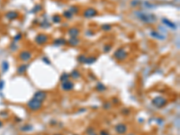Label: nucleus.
<instances>
[{
	"label": "nucleus",
	"mask_w": 180,
	"mask_h": 135,
	"mask_svg": "<svg viewBox=\"0 0 180 135\" xmlns=\"http://www.w3.org/2000/svg\"><path fill=\"white\" fill-rule=\"evenodd\" d=\"M135 17L137 18L138 20H140L141 22L142 23H145V24H155L158 20L157 18L156 15L152 13H148V12H145V11H141V10H138V11H135L134 13Z\"/></svg>",
	"instance_id": "nucleus-1"
},
{
	"label": "nucleus",
	"mask_w": 180,
	"mask_h": 135,
	"mask_svg": "<svg viewBox=\"0 0 180 135\" xmlns=\"http://www.w3.org/2000/svg\"><path fill=\"white\" fill-rule=\"evenodd\" d=\"M151 104L157 108H163L164 106L167 105V100L164 97L159 96V97H156L155 98H153L152 101H151Z\"/></svg>",
	"instance_id": "nucleus-2"
},
{
	"label": "nucleus",
	"mask_w": 180,
	"mask_h": 135,
	"mask_svg": "<svg viewBox=\"0 0 180 135\" xmlns=\"http://www.w3.org/2000/svg\"><path fill=\"white\" fill-rule=\"evenodd\" d=\"M127 56H128V52H126V50L123 47H121L119 48V49H117L114 53V58L117 60H120V61H123V60L127 58Z\"/></svg>",
	"instance_id": "nucleus-3"
},
{
	"label": "nucleus",
	"mask_w": 180,
	"mask_h": 135,
	"mask_svg": "<svg viewBox=\"0 0 180 135\" xmlns=\"http://www.w3.org/2000/svg\"><path fill=\"white\" fill-rule=\"evenodd\" d=\"M41 106H42V103L33 98H32L27 103V107L32 111H38L41 109Z\"/></svg>",
	"instance_id": "nucleus-4"
},
{
	"label": "nucleus",
	"mask_w": 180,
	"mask_h": 135,
	"mask_svg": "<svg viewBox=\"0 0 180 135\" xmlns=\"http://www.w3.org/2000/svg\"><path fill=\"white\" fill-rule=\"evenodd\" d=\"M34 41L38 45H43L49 41V36L45 33H39L36 35Z\"/></svg>",
	"instance_id": "nucleus-5"
},
{
	"label": "nucleus",
	"mask_w": 180,
	"mask_h": 135,
	"mask_svg": "<svg viewBox=\"0 0 180 135\" xmlns=\"http://www.w3.org/2000/svg\"><path fill=\"white\" fill-rule=\"evenodd\" d=\"M97 15H98L97 10L95 8H92V7L86 8L83 13V15L85 18H93L95 17V16H97Z\"/></svg>",
	"instance_id": "nucleus-6"
},
{
	"label": "nucleus",
	"mask_w": 180,
	"mask_h": 135,
	"mask_svg": "<svg viewBox=\"0 0 180 135\" xmlns=\"http://www.w3.org/2000/svg\"><path fill=\"white\" fill-rule=\"evenodd\" d=\"M32 54L31 52L29 51H23V52H20L19 54V58L22 61H24V62H27L29 60L32 59Z\"/></svg>",
	"instance_id": "nucleus-7"
},
{
	"label": "nucleus",
	"mask_w": 180,
	"mask_h": 135,
	"mask_svg": "<svg viewBox=\"0 0 180 135\" xmlns=\"http://www.w3.org/2000/svg\"><path fill=\"white\" fill-rule=\"evenodd\" d=\"M46 97H47V93L45 92V91H42V90H40V91H37V92L33 95V97H32V98L36 99V100L40 101V102L42 103L43 101L46 99Z\"/></svg>",
	"instance_id": "nucleus-8"
},
{
	"label": "nucleus",
	"mask_w": 180,
	"mask_h": 135,
	"mask_svg": "<svg viewBox=\"0 0 180 135\" xmlns=\"http://www.w3.org/2000/svg\"><path fill=\"white\" fill-rule=\"evenodd\" d=\"M61 88L64 91H71L74 88V83L71 80H66V81L61 82Z\"/></svg>",
	"instance_id": "nucleus-9"
},
{
	"label": "nucleus",
	"mask_w": 180,
	"mask_h": 135,
	"mask_svg": "<svg viewBox=\"0 0 180 135\" xmlns=\"http://www.w3.org/2000/svg\"><path fill=\"white\" fill-rule=\"evenodd\" d=\"M114 129L118 134H124L127 132V126L123 123H119V124L115 125Z\"/></svg>",
	"instance_id": "nucleus-10"
},
{
	"label": "nucleus",
	"mask_w": 180,
	"mask_h": 135,
	"mask_svg": "<svg viewBox=\"0 0 180 135\" xmlns=\"http://www.w3.org/2000/svg\"><path fill=\"white\" fill-rule=\"evenodd\" d=\"M150 36L157 40H159V41H164L166 39V35L162 34L161 32H158V31H151L150 32Z\"/></svg>",
	"instance_id": "nucleus-11"
},
{
	"label": "nucleus",
	"mask_w": 180,
	"mask_h": 135,
	"mask_svg": "<svg viewBox=\"0 0 180 135\" xmlns=\"http://www.w3.org/2000/svg\"><path fill=\"white\" fill-rule=\"evenodd\" d=\"M161 22H162V24H164V25L170 28V29H173V30H176V24H175V23H173L172 21H170V20H168L167 18H162Z\"/></svg>",
	"instance_id": "nucleus-12"
},
{
	"label": "nucleus",
	"mask_w": 180,
	"mask_h": 135,
	"mask_svg": "<svg viewBox=\"0 0 180 135\" xmlns=\"http://www.w3.org/2000/svg\"><path fill=\"white\" fill-rule=\"evenodd\" d=\"M68 34L70 37H78V35L80 34V31L77 27H71L68 31Z\"/></svg>",
	"instance_id": "nucleus-13"
},
{
	"label": "nucleus",
	"mask_w": 180,
	"mask_h": 135,
	"mask_svg": "<svg viewBox=\"0 0 180 135\" xmlns=\"http://www.w3.org/2000/svg\"><path fill=\"white\" fill-rule=\"evenodd\" d=\"M52 44H53L54 46H56V47H59V46H64V45L67 44V41H66V39H64V38H58L52 41Z\"/></svg>",
	"instance_id": "nucleus-14"
},
{
	"label": "nucleus",
	"mask_w": 180,
	"mask_h": 135,
	"mask_svg": "<svg viewBox=\"0 0 180 135\" xmlns=\"http://www.w3.org/2000/svg\"><path fill=\"white\" fill-rule=\"evenodd\" d=\"M67 43H69L72 47H76V46H77L80 43V40L77 37H70V39L67 41Z\"/></svg>",
	"instance_id": "nucleus-15"
},
{
	"label": "nucleus",
	"mask_w": 180,
	"mask_h": 135,
	"mask_svg": "<svg viewBox=\"0 0 180 135\" xmlns=\"http://www.w3.org/2000/svg\"><path fill=\"white\" fill-rule=\"evenodd\" d=\"M18 16H19V14L17 12H15V11H11V12L7 14V17L9 20H15L16 18H18Z\"/></svg>",
	"instance_id": "nucleus-16"
},
{
	"label": "nucleus",
	"mask_w": 180,
	"mask_h": 135,
	"mask_svg": "<svg viewBox=\"0 0 180 135\" xmlns=\"http://www.w3.org/2000/svg\"><path fill=\"white\" fill-rule=\"evenodd\" d=\"M97 60V57H95V56H91V57H86V60H85V64H93V63H95L96 61Z\"/></svg>",
	"instance_id": "nucleus-17"
},
{
	"label": "nucleus",
	"mask_w": 180,
	"mask_h": 135,
	"mask_svg": "<svg viewBox=\"0 0 180 135\" xmlns=\"http://www.w3.org/2000/svg\"><path fill=\"white\" fill-rule=\"evenodd\" d=\"M70 77H72V78H74V79H78V78H80V77H81V74H80L79 71L77 70H73L72 72L70 73Z\"/></svg>",
	"instance_id": "nucleus-18"
},
{
	"label": "nucleus",
	"mask_w": 180,
	"mask_h": 135,
	"mask_svg": "<svg viewBox=\"0 0 180 135\" xmlns=\"http://www.w3.org/2000/svg\"><path fill=\"white\" fill-rule=\"evenodd\" d=\"M96 88H97V90L98 91V92H104V91L106 90V86H105L103 83H101V82H98V83H97Z\"/></svg>",
	"instance_id": "nucleus-19"
},
{
	"label": "nucleus",
	"mask_w": 180,
	"mask_h": 135,
	"mask_svg": "<svg viewBox=\"0 0 180 135\" xmlns=\"http://www.w3.org/2000/svg\"><path fill=\"white\" fill-rule=\"evenodd\" d=\"M28 67H29V65L27 64H24V65H21V66L18 68L17 69V72L19 73V74H24V72H25L26 70H27Z\"/></svg>",
	"instance_id": "nucleus-20"
},
{
	"label": "nucleus",
	"mask_w": 180,
	"mask_h": 135,
	"mask_svg": "<svg viewBox=\"0 0 180 135\" xmlns=\"http://www.w3.org/2000/svg\"><path fill=\"white\" fill-rule=\"evenodd\" d=\"M41 10H42V6H41V5H40V4L35 5L34 7H33V8L32 9V11H31V13L36 14V13H38V12H40Z\"/></svg>",
	"instance_id": "nucleus-21"
},
{
	"label": "nucleus",
	"mask_w": 180,
	"mask_h": 135,
	"mask_svg": "<svg viewBox=\"0 0 180 135\" xmlns=\"http://www.w3.org/2000/svg\"><path fill=\"white\" fill-rule=\"evenodd\" d=\"M40 27L42 28V29H48V28L51 27V24H50L47 20H44V21H42L41 24H40Z\"/></svg>",
	"instance_id": "nucleus-22"
},
{
	"label": "nucleus",
	"mask_w": 180,
	"mask_h": 135,
	"mask_svg": "<svg viewBox=\"0 0 180 135\" xmlns=\"http://www.w3.org/2000/svg\"><path fill=\"white\" fill-rule=\"evenodd\" d=\"M68 10L72 14H78V12H79V7H76V6H71Z\"/></svg>",
	"instance_id": "nucleus-23"
},
{
	"label": "nucleus",
	"mask_w": 180,
	"mask_h": 135,
	"mask_svg": "<svg viewBox=\"0 0 180 135\" xmlns=\"http://www.w3.org/2000/svg\"><path fill=\"white\" fill-rule=\"evenodd\" d=\"M63 17H65L66 19H71L73 16V14L70 13L69 10H65L64 12H63Z\"/></svg>",
	"instance_id": "nucleus-24"
},
{
	"label": "nucleus",
	"mask_w": 180,
	"mask_h": 135,
	"mask_svg": "<svg viewBox=\"0 0 180 135\" xmlns=\"http://www.w3.org/2000/svg\"><path fill=\"white\" fill-rule=\"evenodd\" d=\"M52 22H53L54 24H59L61 22V16L59 15H55L52 16Z\"/></svg>",
	"instance_id": "nucleus-25"
},
{
	"label": "nucleus",
	"mask_w": 180,
	"mask_h": 135,
	"mask_svg": "<svg viewBox=\"0 0 180 135\" xmlns=\"http://www.w3.org/2000/svg\"><path fill=\"white\" fill-rule=\"evenodd\" d=\"M70 77V74L69 73H63L62 75L60 76V81H66V80H69V78Z\"/></svg>",
	"instance_id": "nucleus-26"
},
{
	"label": "nucleus",
	"mask_w": 180,
	"mask_h": 135,
	"mask_svg": "<svg viewBox=\"0 0 180 135\" xmlns=\"http://www.w3.org/2000/svg\"><path fill=\"white\" fill-rule=\"evenodd\" d=\"M142 4V3L141 0H132V1L131 2V7H139V6H141Z\"/></svg>",
	"instance_id": "nucleus-27"
},
{
	"label": "nucleus",
	"mask_w": 180,
	"mask_h": 135,
	"mask_svg": "<svg viewBox=\"0 0 180 135\" xmlns=\"http://www.w3.org/2000/svg\"><path fill=\"white\" fill-rule=\"evenodd\" d=\"M101 29H102L103 31H105V32H109V31L112 29V25L109 24H103V25L101 26Z\"/></svg>",
	"instance_id": "nucleus-28"
},
{
	"label": "nucleus",
	"mask_w": 180,
	"mask_h": 135,
	"mask_svg": "<svg viewBox=\"0 0 180 135\" xmlns=\"http://www.w3.org/2000/svg\"><path fill=\"white\" fill-rule=\"evenodd\" d=\"M86 55H83V54H81V55H79L78 57H77V61L80 63H84L85 62V60H86Z\"/></svg>",
	"instance_id": "nucleus-29"
},
{
	"label": "nucleus",
	"mask_w": 180,
	"mask_h": 135,
	"mask_svg": "<svg viewBox=\"0 0 180 135\" xmlns=\"http://www.w3.org/2000/svg\"><path fill=\"white\" fill-rule=\"evenodd\" d=\"M112 49V45L111 44H105L104 46V52H109Z\"/></svg>",
	"instance_id": "nucleus-30"
},
{
	"label": "nucleus",
	"mask_w": 180,
	"mask_h": 135,
	"mask_svg": "<svg viewBox=\"0 0 180 135\" xmlns=\"http://www.w3.org/2000/svg\"><path fill=\"white\" fill-rule=\"evenodd\" d=\"M22 130H23V131H31V130H32V126H31L30 124H27L24 127H23Z\"/></svg>",
	"instance_id": "nucleus-31"
},
{
	"label": "nucleus",
	"mask_w": 180,
	"mask_h": 135,
	"mask_svg": "<svg viewBox=\"0 0 180 135\" xmlns=\"http://www.w3.org/2000/svg\"><path fill=\"white\" fill-rule=\"evenodd\" d=\"M144 6H145L146 7H148L149 9L152 8V7H155L154 5H151L150 2H144Z\"/></svg>",
	"instance_id": "nucleus-32"
},
{
	"label": "nucleus",
	"mask_w": 180,
	"mask_h": 135,
	"mask_svg": "<svg viewBox=\"0 0 180 135\" xmlns=\"http://www.w3.org/2000/svg\"><path fill=\"white\" fill-rule=\"evenodd\" d=\"M42 60H43V62H44V63H47L48 65L51 64V61H50L49 58H47V57H43V58H42Z\"/></svg>",
	"instance_id": "nucleus-33"
},
{
	"label": "nucleus",
	"mask_w": 180,
	"mask_h": 135,
	"mask_svg": "<svg viewBox=\"0 0 180 135\" xmlns=\"http://www.w3.org/2000/svg\"><path fill=\"white\" fill-rule=\"evenodd\" d=\"M22 39V33H18L17 35H16V36L15 37V41H20V40H21Z\"/></svg>",
	"instance_id": "nucleus-34"
},
{
	"label": "nucleus",
	"mask_w": 180,
	"mask_h": 135,
	"mask_svg": "<svg viewBox=\"0 0 180 135\" xmlns=\"http://www.w3.org/2000/svg\"><path fill=\"white\" fill-rule=\"evenodd\" d=\"M100 135H110V134H109V132H107L106 131H101Z\"/></svg>",
	"instance_id": "nucleus-35"
},
{
	"label": "nucleus",
	"mask_w": 180,
	"mask_h": 135,
	"mask_svg": "<svg viewBox=\"0 0 180 135\" xmlns=\"http://www.w3.org/2000/svg\"><path fill=\"white\" fill-rule=\"evenodd\" d=\"M110 105H111V104H109V103H105V105H104V108H105V109H108V108L110 107Z\"/></svg>",
	"instance_id": "nucleus-36"
},
{
	"label": "nucleus",
	"mask_w": 180,
	"mask_h": 135,
	"mask_svg": "<svg viewBox=\"0 0 180 135\" xmlns=\"http://www.w3.org/2000/svg\"><path fill=\"white\" fill-rule=\"evenodd\" d=\"M90 135H97V134H96V133H91Z\"/></svg>",
	"instance_id": "nucleus-37"
},
{
	"label": "nucleus",
	"mask_w": 180,
	"mask_h": 135,
	"mask_svg": "<svg viewBox=\"0 0 180 135\" xmlns=\"http://www.w3.org/2000/svg\"><path fill=\"white\" fill-rule=\"evenodd\" d=\"M54 135H61V134H59V133H57V134H54Z\"/></svg>",
	"instance_id": "nucleus-38"
},
{
	"label": "nucleus",
	"mask_w": 180,
	"mask_h": 135,
	"mask_svg": "<svg viewBox=\"0 0 180 135\" xmlns=\"http://www.w3.org/2000/svg\"><path fill=\"white\" fill-rule=\"evenodd\" d=\"M129 135H134V134H132V133H131V134H129Z\"/></svg>",
	"instance_id": "nucleus-39"
},
{
	"label": "nucleus",
	"mask_w": 180,
	"mask_h": 135,
	"mask_svg": "<svg viewBox=\"0 0 180 135\" xmlns=\"http://www.w3.org/2000/svg\"><path fill=\"white\" fill-rule=\"evenodd\" d=\"M74 135H77V134H74Z\"/></svg>",
	"instance_id": "nucleus-40"
}]
</instances>
